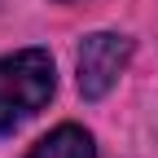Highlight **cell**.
<instances>
[{
  "instance_id": "cell-2",
  "label": "cell",
  "mask_w": 158,
  "mask_h": 158,
  "mask_svg": "<svg viewBox=\"0 0 158 158\" xmlns=\"http://www.w3.org/2000/svg\"><path fill=\"white\" fill-rule=\"evenodd\" d=\"M127 57H132V40L114 35V31H97V35H88L79 44V62L75 66H79V92H84V101H101L118 84Z\"/></svg>"
},
{
  "instance_id": "cell-3",
  "label": "cell",
  "mask_w": 158,
  "mask_h": 158,
  "mask_svg": "<svg viewBox=\"0 0 158 158\" xmlns=\"http://www.w3.org/2000/svg\"><path fill=\"white\" fill-rule=\"evenodd\" d=\"M27 158H97V145H92V136L84 127L62 123V127H53L44 141H35Z\"/></svg>"
},
{
  "instance_id": "cell-1",
  "label": "cell",
  "mask_w": 158,
  "mask_h": 158,
  "mask_svg": "<svg viewBox=\"0 0 158 158\" xmlns=\"http://www.w3.org/2000/svg\"><path fill=\"white\" fill-rule=\"evenodd\" d=\"M53 88H57V75H53L48 48H18L0 57V136L22 127L31 114H40Z\"/></svg>"
}]
</instances>
